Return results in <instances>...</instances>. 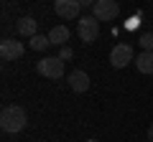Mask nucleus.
<instances>
[{
  "mask_svg": "<svg viewBox=\"0 0 153 142\" xmlns=\"http://www.w3.org/2000/svg\"><path fill=\"white\" fill-rule=\"evenodd\" d=\"M26 122H28L26 109L18 107V104H8V107H3V112H0V127H3V132H8V135H18V132L26 127Z\"/></svg>",
  "mask_w": 153,
  "mask_h": 142,
  "instance_id": "nucleus-1",
  "label": "nucleus"
},
{
  "mask_svg": "<svg viewBox=\"0 0 153 142\" xmlns=\"http://www.w3.org/2000/svg\"><path fill=\"white\" fill-rule=\"evenodd\" d=\"M76 33H79L82 43H94L100 36V20L94 15H82L76 20Z\"/></svg>",
  "mask_w": 153,
  "mask_h": 142,
  "instance_id": "nucleus-2",
  "label": "nucleus"
},
{
  "mask_svg": "<svg viewBox=\"0 0 153 142\" xmlns=\"http://www.w3.org/2000/svg\"><path fill=\"white\" fill-rule=\"evenodd\" d=\"M36 71L41 74V76H46V79H54V81H59V79L64 76V61H61L59 56H46V59L38 61Z\"/></svg>",
  "mask_w": 153,
  "mask_h": 142,
  "instance_id": "nucleus-3",
  "label": "nucleus"
},
{
  "mask_svg": "<svg viewBox=\"0 0 153 142\" xmlns=\"http://www.w3.org/2000/svg\"><path fill=\"white\" fill-rule=\"evenodd\" d=\"M130 61H135V53H133L130 43H117L112 51H110V64H112L115 69H125Z\"/></svg>",
  "mask_w": 153,
  "mask_h": 142,
  "instance_id": "nucleus-4",
  "label": "nucleus"
},
{
  "mask_svg": "<svg viewBox=\"0 0 153 142\" xmlns=\"http://www.w3.org/2000/svg\"><path fill=\"white\" fill-rule=\"evenodd\" d=\"M54 10L56 15H61L64 20H79V13H82V3L79 0H54Z\"/></svg>",
  "mask_w": 153,
  "mask_h": 142,
  "instance_id": "nucleus-5",
  "label": "nucleus"
},
{
  "mask_svg": "<svg viewBox=\"0 0 153 142\" xmlns=\"http://www.w3.org/2000/svg\"><path fill=\"white\" fill-rule=\"evenodd\" d=\"M92 15L97 20H115V18L120 15V5L115 0H97L94 8H92Z\"/></svg>",
  "mask_w": 153,
  "mask_h": 142,
  "instance_id": "nucleus-6",
  "label": "nucleus"
},
{
  "mask_svg": "<svg viewBox=\"0 0 153 142\" xmlns=\"http://www.w3.org/2000/svg\"><path fill=\"white\" fill-rule=\"evenodd\" d=\"M23 51H26V46H23L21 41L5 38L3 43H0V56H3V61H16V59H21Z\"/></svg>",
  "mask_w": 153,
  "mask_h": 142,
  "instance_id": "nucleus-7",
  "label": "nucleus"
},
{
  "mask_svg": "<svg viewBox=\"0 0 153 142\" xmlns=\"http://www.w3.org/2000/svg\"><path fill=\"white\" fill-rule=\"evenodd\" d=\"M66 79H69L71 91H76V94H82V91H87V89H89V74H87V71H82V69L71 71Z\"/></svg>",
  "mask_w": 153,
  "mask_h": 142,
  "instance_id": "nucleus-8",
  "label": "nucleus"
},
{
  "mask_svg": "<svg viewBox=\"0 0 153 142\" xmlns=\"http://www.w3.org/2000/svg\"><path fill=\"white\" fill-rule=\"evenodd\" d=\"M16 31H18V36L33 38V36H38V20H36V18L23 15V18H18V20H16Z\"/></svg>",
  "mask_w": 153,
  "mask_h": 142,
  "instance_id": "nucleus-9",
  "label": "nucleus"
},
{
  "mask_svg": "<svg viewBox=\"0 0 153 142\" xmlns=\"http://www.w3.org/2000/svg\"><path fill=\"white\" fill-rule=\"evenodd\" d=\"M69 28L66 26H54L49 31V41H51V46H61V48H64L66 46V41H69Z\"/></svg>",
  "mask_w": 153,
  "mask_h": 142,
  "instance_id": "nucleus-10",
  "label": "nucleus"
},
{
  "mask_svg": "<svg viewBox=\"0 0 153 142\" xmlns=\"http://www.w3.org/2000/svg\"><path fill=\"white\" fill-rule=\"evenodd\" d=\"M135 66L140 74H153V51H140L135 59Z\"/></svg>",
  "mask_w": 153,
  "mask_h": 142,
  "instance_id": "nucleus-11",
  "label": "nucleus"
},
{
  "mask_svg": "<svg viewBox=\"0 0 153 142\" xmlns=\"http://www.w3.org/2000/svg\"><path fill=\"white\" fill-rule=\"evenodd\" d=\"M49 46H51L49 36H41V33H38V36H33V38H31V48L33 51H46Z\"/></svg>",
  "mask_w": 153,
  "mask_h": 142,
  "instance_id": "nucleus-12",
  "label": "nucleus"
},
{
  "mask_svg": "<svg viewBox=\"0 0 153 142\" xmlns=\"http://www.w3.org/2000/svg\"><path fill=\"white\" fill-rule=\"evenodd\" d=\"M138 46L143 51H153V33H143L140 38H138Z\"/></svg>",
  "mask_w": 153,
  "mask_h": 142,
  "instance_id": "nucleus-13",
  "label": "nucleus"
},
{
  "mask_svg": "<svg viewBox=\"0 0 153 142\" xmlns=\"http://www.w3.org/2000/svg\"><path fill=\"white\" fill-rule=\"evenodd\" d=\"M138 26H140V13H138V15H133L130 20L125 23V28H128V31H133V28H138Z\"/></svg>",
  "mask_w": 153,
  "mask_h": 142,
  "instance_id": "nucleus-14",
  "label": "nucleus"
},
{
  "mask_svg": "<svg viewBox=\"0 0 153 142\" xmlns=\"http://www.w3.org/2000/svg\"><path fill=\"white\" fill-rule=\"evenodd\" d=\"M71 56H74V51H71V48H69V46H64V48H61V51H59V59H61V61H69V59H71Z\"/></svg>",
  "mask_w": 153,
  "mask_h": 142,
  "instance_id": "nucleus-15",
  "label": "nucleus"
},
{
  "mask_svg": "<svg viewBox=\"0 0 153 142\" xmlns=\"http://www.w3.org/2000/svg\"><path fill=\"white\" fill-rule=\"evenodd\" d=\"M148 142H153V124L148 127Z\"/></svg>",
  "mask_w": 153,
  "mask_h": 142,
  "instance_id": "nucleus-16",
  "label": "nucleus"
},
{
  "mask_svg": "<svg viewBox=\"0 0 153 142\" xmlns=\"http://www.w3.org/2000/svg\"><path fill=\"white\" fill-rule=\"evenodd\" d=\"M87 142H97V140H87Z\"/></svg>",
  "mask_w": 153,
  "mask_h": 142,
  "instance_id": "nucleus-17",
  "label": "nucleus"
}]
</instances>
